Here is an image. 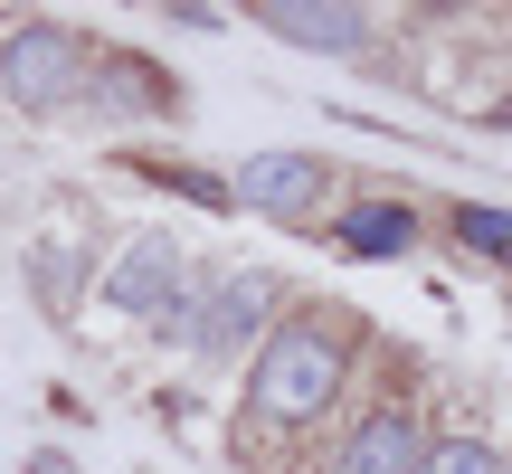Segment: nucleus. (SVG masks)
<instances>
[{"mask_svg": "<svg viewBox=\"0 0 512 474\" xmlns=\"http://www.w3.org/2000/svg\"><path fill=\"white\" fill-rule=\"evenodd\" d=\"M342 380H351V342H342V323H323V313H294V323H275L266 342H256L247 418H266V427H313L332 399H342Z\"/></svg>", "mask_w": 512, "mask_h": 474, "instance_id": "obj_1", "label": "nucleus"}, {"mask_svg": "<svg viewBox=\"0 0 512 474\" xmlns=\"http://www.w3.org/2000/svg\"><path fill=\"white\" fill-rule=\"evenodd\" d=\"M503 474H512V465H503Z\"/></svg>", "mask_w": 512, "mask_h": 474, "instance_id": "obj_14", "label": "nucleus"}, {"mask_svg": "<svg viewBox=\"0 0 512 474\" xmlns=\"http://www.w3.org/2000/svg\"><path fill=\"white\" fill-rule=\"evenodd\" d=\"M190 342L200 351H247L266 342V275H219L190 294Z\"/></svg>", "mask_w": 512, "mask_h": 474, "instance_id": "obj_5", "label": "nucleus"}, {"mask_svg": "<svg viewBox=\"0 0 512 474\" xmlns=\"http://www.w3.org/2000/svg\"><path fill=\"white\" fill-rule=\"evenodd\" d=\"M256 29L285 38V48H313V57H351L370 38V10H342V0H266Z\"/></svg>", "mask_w": 512, "mask_h": 474, "instance_id": "obj_6", "label": "nucleus"}, {"mask_svg": "<svg viewBox=\"0 0 512 474\" xmlns=\"http://www.w3.org/2000/svg\"><path fill=\"white\" fill-rule=\"evenodd\" d=\"M503 124H512V95H503Z\"/></svg>", "mask_w": 512, "mask_h": 474, "instance_id": "obj_13", "label": "nucleus"}, {"mask_svg": "<svg viewBox=\"0 0 512 474\" xmlns=\"http://www.w3.org/2000/svg\"><path fill=\"white\" fill-rule=\"evenodd\" d=\"M456 237L484 256H512V209H456Z\"/></svg>", "mask_w": 512, "mask_h": 474, "instance_id": "obj_11", "label": "nucleus"}, {"mask_svg": "<svg viewBox=\"0 0 512 474\" xmlns=\"http://www.w3.org/2000/svg\"><path fill=\"white\" fill-rule=\"evenodd\" d=\"M29 294H38L48 313L76 304V247H67V237H38V247H29Z\"/></svg>", "mask_w": 512, "mask_h": 474, "instance_id": "obj_9", "label": "nucleus"}, {"mask_svg": "<svg viewBox=\"0 0 512 474\" xmlns=\"http://www.w3.org/2000/svg\"><path fill=\"white\" fill-rule=\"evenodd\" d=\"M29 474H76L67 456H48V446H38V456H29Z\"/></svg>", "mask_w": 512, "mask_h": 474, "instance_id": "obj_12", "label": "nucleus"}, {"mask_svg": "<svg viewBox=\"0 0 512 474\" xmlns=\"http://www.w3.org/2000/svg\"><path fill=\"white\" fill-rule=\"evenodd\" d=\"M0 95H10L19 114H67L76 95H86V29H67V19H19V29L0 38Z\"/></svg>", "mask_w": 512, "mask_h": 474, "instance_id": "obj_2", "label": "nucleus"}, {"mask_svg": "<svg viewBox=\"0 0 512 474\" xmlns=\"http://www.w3.org/2000/svg\"><path fill=\"white\" fill-rule=\"evenodd\" d=\"M418 474H503V456H494L484 437H437V446L418 456Z\"/></svg>", "mask_w": 512, "mask_h": 474, "instance_id": "obj_10", "label": "nucleus"}, {"mask_svg": "<svg viewBox=\"0 0 512 474\" xmlns=\"http://www.w3.org/2000/svg\"><path fill=\"white\" fill-rule=\"evenodd\" d=\"M418 456H427L418 418H408V408H370V418L351 427V446H342L332 474H418Z\"/></svg>", "mask_w": 512, "mask_h": 474, "instance_id": "obj_7", "label": "nucleus"}, {"mask_svg": "<svg viewBox=\"0 0 512 474\" xmlns=\"http://www.w3.org/2000/svg\"><path fill=\"white\" fill-rule=\"evenodd\" d=\"M408 237H418V219H408L399 200H370V209H351V219H342V247L351 256H399Z\"/></svg>", "mask_w": 512, "mask_h": 474, "instance_id": "obj_8", "label": "nucleus"}, {"mask_svg": "<svg viewBox=\"0 0 512 474\" xmlns=\"http://www.w3.org/2000/svg\"><path fill=\"white\" fill-rule=\"evenodd\" d=\"M323 190H332V171L313 162V152H256V162H238L228 200H238V209H266V219H304Z\"/></svg>", "mask_w": 512, "mask_h": 474, "instance_id": "obj_4", "label": "nucleus"}, {"mask_svg": "<svg viewBox=\"0 0 512 474\" xmlns=\"http://www.w3.org/2000/svg\"><path fill=\"white\" fill-rule=\"evenodd\" d=\"M105 294L152 332H190V266H181V247H171L162 228L124 237V256L105 266Z\"/></svg>", "mask_w": 512, "mask_h": 474, "instance_id": "obj_3", "label": "nucleus"}]
</instances>
